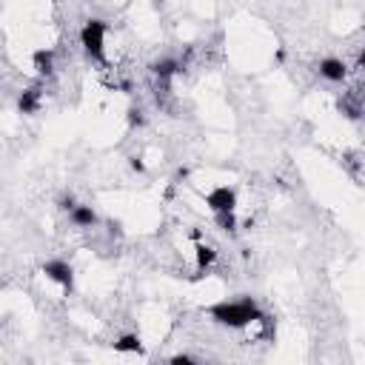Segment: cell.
<instances>
[{"label": "cell", "instance_id": "7", "mask_svg": "<svg viewBox=\"0 0 365 365\" xmlns=\"http://www.w3.org/2000/svg\"><path fill=\"white\" fill-rule=\"evenodd\" d=\"M40 103H43V91H40V86L26 88V91H20V97H17V108H20V114H37V111H40Z\"/></svg>", "mask_w": 365, "mask_h": 365}, {"label": "cell", "instance_id": "14", "mask_svg": "<svg viewBox=\"0 0 365 365\" xmlns=\"http://www.w3.org/2000/svg\"><path fill=\"white\" fill-rule=\"evenodd\" d=\"M171 362H174V365H191V362H197V359H194V356H188V354H174V356H171Z\"/></svg>", "mask_w": 365, "mask_h": 365}, {"label": "cell", "instance_id": "6", "mask_svg": "<svg viewBox=\"0 0 365 365\" xmlns=\"http://www.w3.org/2000/svg\"><path fill=\"white\" fill-rule=\"evenodd\" d=\"M177 71H182V63L174 60V57H163V60H154V63H151V74H154L163 86H168V80H171Z\"/></svg>", "mask_w": 365, "mask_h": 365}, {"label": "cell", "instance_id": "10", "mask_svg": "<svg viewBox=\"0 0 365 365\" xmlns=\"http://www.w3.org/2000/svg\"><path fill=\"white\" fill-rule=\"evenodd\" d=\"M197 271L202 274V271H208L214 262H217V251L211 248V245H205V242H197Z\"/></svg>", "mask_w": 365, "mask_h": 365}, {"label": "cell", "instance_id": "4", "mask_svg": "<svg viewBox=\"0 0 365 365\" xmlns=\"http://www.w3.org/2000/svg\"><path fill=\"white\" fill-rule=\"evenodd\" d=\"M43 274L51 282H57L63 291H71L74 288V268L66 259H48V262H43Z\"/></svg>", "mask_w": 365, "mask_h": 365}, {"label": "cell", "instance_id": "2", "mask_svg": "<svg viewBox=\"0 0 365 365\" xmlns=\"http://www.w3.org/2000/svg\"><path fill=\"white\" fill-rule=\"evenodd\" d=\"M106 31H108V26L100 17H88L80 29V46H83L86 57L94 63L106 60Z\"/></svg>", "mask_w": 365, "mask_h": 365}, {"label": "cell", "instance_id": "16", "mask_svg": "<svg viewBox=\"0 0 365 365\" xmlns=\"http://www.w3.org/2000/svg\"><path fill=\"white\" fill-rule=\"evenodd\" d=\"M74 205H77V202H74V197H71V194H66V197L60 200V208H63V211H71Z\"/></svg>", "mask_w": 365, "mask_h": 365}, {"label": "cell", "instance_id": "9", "mask_svg": "<svg viewBox=\"0 0 365 365\" xmlns=\"http://www.w3.org/2000/svg\"><path fill=\"white\" fill-rule=\"evenodd\" d=\"M68 217H71V222L77 225V228H91V225H97V214H94V208L91 205H74L71 211H68Z\"/></svg>", "mask_w": 365, "mask_h": 365}, {"label": "cell", "instance_id": "12", "mask_svg": "<svg viewBox=\"0 0 365 365\" xmlns=\"http://www.w3.org/2000/svg\"><path fill=\"white\" fill-rule=\"evenodd\" d=\"M214 222H217L222 231H234V228H237V217H234V211H228V214H214Z\"/></svg>", "mask_w": 365, "mask_h": 365}, {"label": "cell", "instance_id": "3", "mask_svg": "<svg viewBox=\"0 0 365 365\" xmlns=\"http://www.w3.org/2000/svg\"><path fill=\"white\" fill-rule=\"evenodd\" d=\"M205 205L211 208V214H228L237 211V191L231 185H217L205 194Z\"/></svg>", "mask_w": 365, "mask_h": 365}, {"label": "cell", "instance_id": "13", "mask_svg": "<svg viewBox=\"0 0 365 365\" xmlns=\"http://www.w3.org/2000/svg\"><path fill=\"white\" fill-rule=\"evenodd\" d=\"M125 120H128V125H131V128L145 125V114H143V108H134V106L128 108V117H125Z\"/></svg>", "mask_w": 365, "mask_h": 365}, {"label": "cell", "instance_id": "15", "mask_svg": "<svg viewBox=\"0 0 365 365\" xmlns=\"http://www.w3.org/2000/svg\"><path fill=\"white\" fill-rule=\"evenodd\" d=\"M128 165H131V171H137V174H143V171H145V163H143L140 157H128Z\"/></svg>", "mask_w": 365, "mask_h": 365}, {"label": "cell", "instance_id": "5", "mask_svg": "<svg viewBox=\"0 0 365 365\" xmlns=\"http://www.w3.org/2000/svg\"><path fill=\"white\" fill-rule=\"evenodd\" d=\"M317 71H319V77L328 80V83H342V80L348 77V66H345L339 57H325V60H319V63H317Z\"/></svg>", "mask_w": 365, "mask_h": 365}, {"label": "cell", "instance_id": "1", "mask_svg": "<svg viewBox=\"0 0 365 365\" xmlns=\"http://www.w3.org/2000/svg\"><path fill=\"white\" fill-rule=\"evenodd\" d=\"M208 317L217 325H222V328H248L251 322H259L262 319V308L251 297L220 299V302L208 305Z\"/></svg>", "mask_w": 365, "mask_h": 365}, {"label": "cell", "instance_id": "11", "mask_svg": "<svg viewBox=\"0 0 365 365\" xmlns=\"http://www.w3.org/2000/svg\"><path fill=\"white\" fill-rule=\"evenodd\" d=\"M114 351L117 354H143V342L137 334H123L117 342H114Z\"/></svg>", "mask_w": 365, "mask_h": 365}, {"label": "cell", "instance_id": "8", "mask_svg": "<svg viewBox=\"0 0 365 365\" xmlns=\"http://www.w3.org/2000/svg\"><path fill=\"white\" fill-rule=\"evenodd\" d=\"M31 66H34V71H37L40 77H48V74L54 71V51H51V48H37V51L31 54Z\"/></svg>", "mask_w": 365, "mask_h": 365}]
</instances>
